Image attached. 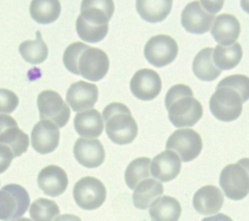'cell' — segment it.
I'll return each mask as SVG.
<instances>
[{
    "mask_svg": "<svg viewBox=\"0 0 249 221\" xmlns=\"http://www.w3.org/2000/svg\"><path fill=\"white\" fill-rule=\"evenodd\" d=\"M249 99V77L230 75L219 82L209 100L211 114L222 122H232L242 112V104Z\"/></svg>",
    "mask_w": 249,
    "mask_h": 221,
    "instance_id": "1",
    "label": "cell"
},
{
    "mask_svg": "<svg viewBox=\"0 0 249 221\" xmlns=\"http://www.w3.org/2000/svg\"><path fill=\"white\" fill-rule=\"evenodd\" d=\"M63 64L66 69L81 75L87 80L97 82L105 77L109 70V58L98 48L89 47L82 42L70 44L63 53Z\"/></svg>",
    "mask_w": 249,
    "mask_h": 221,
    "instance_id": "2",
    "label": "cell"
},
{
    "mask_svg": "<svg viewBox=\"0 0 249 221\" xmlns=\"http://www.w3.org/2000/svg\"><path fill=\"white\" fill-rule=\"evenodd\" d=\"M111 0H85L81 3V14L76 20L78 36L85 42L97 43L108 33V22L114 13Z\"/></svg>",
    "mask_w": 249,
    "mask_h": 221,
    "instance_id": "3",
    "label": "cell"
},
{
    "mask_svg": "<svg viewBox=\"0 0 249 221\" xmlns=\"http://www.w3.org/2000/svg\"><path fill=\"white\" fill-rule=\"evenodd\" d=\"M164 105L169 121L176 128L193 127L202 117V105L194 97L192 89L184 84L174 85L168 90Z\"/></svg>",
    "mask_w": 249,
    "mask_h": 221,
    "instance_id": "4",
    "label": "cell"
},
{
    "mask_svg": "<svg viewBox=\"0 0 249 221\" xmlns=\"http://www.w3.org/2000/svg\"><path fill=\"white\" fill-rule=\"evenodd\" d=\"M105 131L109 139L118 145L131 143L138 132V127L126 105L121 102L108 104L102 112Z\"/></svg>",
    "mask_w": 249,
    "mask_h": 221,
    "instance_id": "5",
    "label": "cell"
},
{
    "mask_svg": "<svg viewBox=\"0 0 249 221\" xmlns=\"http://www.w3.org/2000/svg\"><path fill=\"white\" fill-rule=\"evenodd\" d=\"M224 1H193L181 14V24L193 34H203L212 27L215 14L223 7Z\"/></svg>",
    "mask_w": 249,
    "mask_h": 221,
    "instance_id": "6",
    "label": "cell"
},
{
    "mask_svg": "<svg viewBox=\"0 0 249 221\" xmlns=\"http://www.w3.org/2000/svg\"><path fill=\"white\" fill-rule=\"evenodd\" d=\"M219 184L226 197L239 201L249 194V158L226 166L219 177Z\"/></svg>",
    "mask_w": 249,
    "mask_h": 221,
    "instance_id": "7",
    "label": "cell"
},
{
    "mask_svg": "<svg viewBox=\"0 0 249 221\" xmlns=\"http://www.w3.org/2000/svg\"><path fill=\"white\" fill-rule=\"evenodd\" d=\"M27 191L18 184H8L0 189V220L10 221L20 218L29 207Z\"/></svg>",
    "mask_w": 249,
    "mask_h": 221,
    "instance_id": "8",
    "label": "cell"
},
{
    "mask_svg": "<svg viewBox=\"0 0 249 221\" xmlns=\"http://www.w3.org/2000/svg\"><path fill=\"white\" fill-rule=\"evenodd\" d=\"M73 197L79 207L85 210H93L104 203L106 188L99 179L92 176H85L75 183Z\"/></svg>",
    "mask_w": 249,
    "mask_h": 221,
    "instance_id": "9",
    "label": "cell"
},
{
    "mask_svg": "<svg viewBox=\"0 0 249 221\" xmlns=\"http://www.w3.org/2000/svg\"><path fill=\"white\" fill-rule=\"evenodd\" d=\"M166 150L176 153L181 162L187 163L196 159L201 152L202 140L200 135L192 129H179L168 137Z\"/></svg>",
    "mask_w": 249,
    "mask_h": 221,
    "instance_id": "10",
    "label": "cell"
},
{
    "mask_svg": "<svg viewBox=\"0 0 249 221\" xmlns=\"http://www.w3.org/2000/svg\"><path fill=\"white\" fill-rule=\"evenodd\" d=\"M37 106L41 120L54 122L58 128H63L69 121L71 114L69 106L54 91L41 92L37 97Z\"/></svg>",
    "mask_w": 249,
    "mask_h": 221,
    "instance_id": "11",
    "label": "cell"
},
{
    "mask_svg": "<svg viewBox=\"0 0 249 221\" xmlns=\"http://www.w3.org/2000/svg\"><path fill=\"white\" fill-rule=\"evenodd\" d=\"M178 45L168 35H156L151 37L144 47V56L147 61L156 67H164L177 56Z\"/></svg>",
    "mask_w": 249,
    "mask_h": 221,
    "instance_id": "12",
    "label": "cell"
},
{
    "mask_svg": "<svg viewBox=\"0 0 249 221\" xmlns=\"http://www.w3.org/2000/svg\"><path fill=\"white\" fill-rule=\"evenodd\" d=\"M0 144L8 146L14 157L21 156L29 146L28 135L18 127L16 120L7 114H0Z\"/></svg>",
    "mask_w": 249,
    "mask_h": 221,
    "instance_id": "13",
    "label": "cell"
},
{
    "mask_svg": "<svg viewBox=\"0 0 249 221\" xmlns=\"http://www.w3.org/2000/svg\"><path fill=\"white\" fill-rule=\"evenodd\" d=\"M132 94L140 100L156 98L161 90V79L155 70L143 68L134 73L129 84Z\"/></svg>",
    "mask_w": 249,
    "mask_h": 221,
    "instance_id": "14",
    "label": "cell"
},
{
    "mask_svg": "<svg viewBox=\"0 0 249 221\" xmlns=\"http://www.w3.org/2000/svg\"><path fill=\"white\" fill-rule=\"evenodd\" d=\"M98 99V89L95 84L78 81L70 85L66 92V102L75 112L90 110Z\"/></svg>",
    "mask_w": 249,
    "mask_h": 221,
    "instance_id": "15",
    "label": "cell"
},
{
    "mask_svg": "<svg viewBox=\"0 0 249 221\" xmlns=\"http://www.w3.org/2000/svg\"><path fill=\"white\" fill-rule=\"evenodd\" d=\"M59 128L48 120H40L32 129L31 145L39 154L53 152L59 143Z\"/></svg>",
    "mask_w": 249,
    "mask_h": 221,
    "instance_id": "16",
    "label": "cell"
},
{
    "mask_svg": "<svg viewBox=\"0 0 249 221\" xmlns=\"http://www.w3.org/2000/svg\"><path fill=\"white\" fill-rule=\"evenodd\" d=\"M73 153L76 161L88 168L101 166L105 159V150L98 139L78 138L74 144Z\"/></svg>",
    "mask_w": 249,
    "mask_h": 221,
    "instance_id": "17",
    "label": "cell"
},
{
    "mask_svg": "<svg viewBox=\"0 0 249 221\" xmlns=\"http://www.w3.org/2000/svg\"><path fill=\"white\" fill-rule=\"evenodd\" d=\"M37 183L44 194L50 197H58L63 194L68 186L66 172L58 166H47L40 170Z\"/></svg>",
    "mask_w": 249,
    "mask_h": 221,
    "instance_id": "18",
    "label": "cell"
},
{
    "mask_svg": "<svg viewBox=\"0 0 249 221\" xmlns=\"http://www.w3.org/2000/svg\"><path fill=\"white\" fill-rule=\"evenodd\" d=\"M151 174L161 182H168L176 178L181 170L179 156L170 150L158 154L151 162Z\"/></svg>",
    "mask_w": 249,
    "mask_h": 221,
    "instance_id": "19",
    "label": "cell"
},
{
    "mask_svg": "<svg viewBox=\"0 0 249 221\" xmlns=\"http://www.w3.org/2000/svg\"><path fill=\"white\" fill-rule=\"evenodd\" d=\"M210 32L219 45L231 46L238 39L240 24L234 16L221 14L215 18Z\"/></svg>",
    "mask_w": 249,
    "mask_h": 221,
    "instance_id": "20",
    "label": "cell"
},
{
    "mask_svg": "<svg viewBox=\"0 0 249 221\" xmlns=\"http://www.w3.org/2000/svg\"><path fill=\"white\" fill-rule=\"evenodd\" d=\"M224 203L222 191L214 185H205L194 195L193 205L196 212L203 215L218 213Z\"/></svg>",
    "mask_w": 249,
    "mask_h": 221,
    "instance_id": "21",
    "label": "cell"
},
{
    "mask_svg": "<svg viewBox=\"0 0 249 221\" xmlns=\"http://www.w3.org/2000/svg\"><path fill=\"white\" fill-rule=\"evenodd\" d=\"M74 129L82 138L98 137L104 129V122L101 114L90 109L76 114L74 118Z\"/></svg>",
    "mask_w": 249,
    "mask_h": 221,
    "instance_id": "22",
    "label": "cell"
},
{
    "mask_svg": "<svg viewBox=\"0 0 249 221\" xmlns=\"http://www.w3.org/2000/svg\"><path fill=\"white\" fill-rule=\"evenodd\" d=\"M163 194L162 184L153 178L141 181L132 194L133 205L138 209H147L151 204Z\"/></svg>",
    "mask_w": 249,
    "mask_h": 221,
    "instance_id": "23",
    "label": "cell"
},
{
    "mask_svg": "<svg viewBox=\"0 0 249 221\" xmlns=\"http://www.w3.org/2000/svg\"><path fill=\"white\" fill-rule=\"evenodd\" d=\"M181 211L180 203L169 196L160 197L149 208L152 221H178Z\"/></svg>",
    "mask_w": 249,
    "mask_h": 221,
    "instance_id": "24",
    "label": "cell"
},
{
    "mask_svg": "<svg viewBox=\"0 0 249 221\" xmlns=\"http://www.w3.org/2000/svg\"><path fill=\"white\" fill-rule=\"evenodd\" d=\"M139 16L148 22H160L169 15L172 8L170 0H138L135 3Z\"/></svg>",
    "mask_w": 249,
    "mask_h": 221,
    "instance_id": "25",
    "label": "cell"
},
{
    "mask_svg": "<svg viewBox=\"0 0 249 221\" xmlns=\"http://www.w3.org/2000/svg\"><path fill=\"white\" fill-rule=\"evenodd\" d=\"M213 48H204L199 51L193 60V72L201 81H214L221 75V70L214 64Z\"/></svg>",
    "mask_w": 249,
    "mask_h": 221,
    "instance_id": "26",
    "label": "cell"
},
{
    "mask_svg": "<svg viewBox=\"0 0 249 221\" xmlns=\"http://www.w3.org/2000/svg\"><path fill=\"white\" fill-rule=\"evenodd\" d=\"M29 12L36 22L49 24L58 18L61 5L57 0H33L30 4Z\"/></svg>",
    "mask_w": 249,
    "mask_h": 221,
    "instance_id": "27",
    "label": "cell"
},
{
    "mask_svg": "<svg viewBox=\"0 0 249 221\" xmlns=\"http://www.w3.org/2000/svg\"><path fill=\"white\" fill-rule=\"evenodd\" d=\"M214 64L222 70H230L234 68L242 58V48L239 43L231 46L217 45L213 51Z\"/></svg>",
    "mask_w": 249,
    "mask_h": 221,
    "instance_id": "28",
    "label": "cell"
},
{
    "mask_svg": "<svg viewBox=\"0 0 249 221\" xmlns=\"http://www.w3.org/2000/svg\"><path fill=\"white\" fill-rule=\"evenodd\" d=\"M35 40H26L18 47L21 57L30 64H40L48 57V47L41 37V32L37 31Z\"/></svg>",
    "mask_w": 249,
    "mask_h": 221,
    "instance_id": "29",
    "label": "cell"
},
{
    "mask_svg": "<svg viewBox=\"0 0 249 221\" xmlns=\"http://www.w3.org/2000/svg\"><path fill=\"white\" fill-rule=\"evenodd\" d=\"M150 166L151 160L147 157H140L130 162L124 171V181L127 187L134 190L141 181L148 179L151 175Z\"/></svg>",
    "mask_w": 249,
    "mask_h": 221,
    "instance_id": "30",
    "label": "cell"
},
{
    "mask_svg": "<svg viewBox=\"0 0 249 221\" xmlns=\"http://www.w3.org/2000/svg\"><path fill=\"white\" fill-rule=\"evenodd\" d=\"M59 212L56 203L45 198L35 200L29 208V214L33 221H54L59 216Z\"/></svg>",
    "mask_w": 249,
    "mask_h": 221,
    "instance_id": "31",
    "label": "cell"
},
{
    "mask_svg": "<svg viewBox=\"0 0 249 221\" xmlns=\"http://www.w3.org/2000/svg\"><path fill=\"white\" fill-rule=\"evenodd\" d=\"M18 105V95L7 89L0 88V113L10 114Z\"/></svg>",
    "mask_w": 249,
    "mask_h": 221,
    "instance_id": "32",
    "label": "cell"
},
{
    "mask_svg": "<svg viewBox=\"0 0 249 221\" xmlns=\"http://www.w3.org/2000/svg\"><path fill=\"white\" fill-rule=\"evenodd\" d=\"M14 158L12 150L8 146L0 144V173H3L8 169Z\"/></svg>",
    "mask_w": 249,
    "mask_h": 221,
    "instance_id": "33",
    "label": "cell"
},
{
    "mask_svg": "<svg viewBox=\"0 0 249 221\" xmlns=\"http://www.w3.org/2000/svg\"><path fill=\"white\" fill-rule=\"evenodd\" d=\"M201 221H232V220H231V217H229L226 214L217 213L215 215H212V216H209V217H205Z\"/></svg>",
    "mask_w": 249,
    "mask_h": 221,
    "instance_id": "34",
    "label": "cell"
},
{
    "mask_svg": "<svg viewBox=\"0 0 249 221\" xmlns=\"http://www.w3.org/2000/svg\"><path fill=\"white\" fill-rule=\"evenodd\" d=\"M54 221H82L80 217L73 214H62L57 216Z\"/></svg>",
    "mask_w": 249,
    "mask_h": 221,
    "instance_id": "35",
    "label": "cell"
},
{
    "mask_svg": "<svg viewBox=\"0 0 249 221\" xmlns=\"http://www.w3.org/2000/svg\"><path fill=\"white\" fill-rule=\"evenodd\" d=\"M240 6L244 12L249 14V1H240Z\"/></svg>",
    "mask_w": 249,
    "mask_h": 221,
    "instance_id": "36",
    "label": "cell"
},
{
    "mask_svg": "<svg viewBox=\"0 0 249 221\" xmlns=\"http://www.w3.org/2000/svg\"><path fill=\"white\" fill-rule=\"evenodd\" d=\"M13 221H33V220H30L28 218H25V217H20L18 219H16V220H13Z\"/></svg>",
    "mask_w": 249,
    "mask_h": 221,
    "instance_id": "37",
    "label": "cell"
}]
</instances>
